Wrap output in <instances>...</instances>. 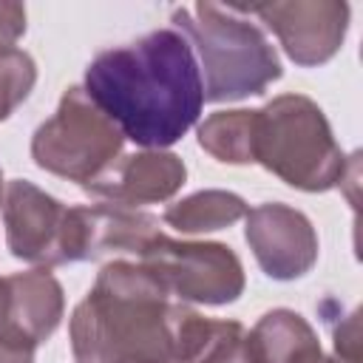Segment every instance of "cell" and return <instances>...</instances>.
Listing matches in <instances>:
<instances>
[{"label": "cell", "mask_w": 363, "mask_h": 363, "mask_svg": "<svg viewBox=\"0 0 363 363\" xmlns=\"http://www.w3.org/2000/svg\"><path fill=\"white\" fill-rule=\"evenodd\" d=\"M26 34V9L20 3L0 0V51L14 48V43Z\"/></svg>", "instance_id": "obj_19"}, {"label": "cell", "mask_w": 363, "mask_h": 363, "mask_svg": "<svg viewBox=\"0 0 363 363\" xmlns=\"http://www.w3.org/2000/svg\"><path fill=\"white\" fill-rule=\"evenodd\" d=\"M201 318L139 261H111L71 312V352L77 363H187Z\"/></svg>", "instance_id": "obj_2"}, {"label": "cell", "mask_w": 363, "mask_h": 363, "mask_svg": "<svg viewBox=\"0 0 363 363\" xmlns=\"http://www.w3.org/2000/svg\"><path fill=\"white\" fill-rule=\"evenodd\" d=\"M335 357L346 363H360V312L357 309L335 326Z\"/></svg>", "instance_id": "obj_18"}, {"label": "cell", "mask_w": 363, "mask_h": 363, "mask_svg": "<svg viewBox=\"0 0 363 363\" xmlns=\"http://www.w3.org/2000/svg\"><path fill=\"white\" fill-rule=\"evenodd\" d=\"M3 193H6V187H3V170H0V204H3Z\"/></svg>", "instance_id": "obj_21"}, {"label": "cell", "mask_w": 363, "mask_h": 363, "mask_svg": "<svg viewBox=\"0 0 363 363\" xmlns=\"http://www.w3.org/2000/svg\"><path fill=\"white\" fill-rule=\"evenodd\" d=\"M122 130L102 113L85 88L71 85L54 116L34 130L31 159L40 170L85 187L122 153Z\"/></svg>", "instance_id": "obj_5"}, {"label": "cell", "mask_w": 363, "mask_h": 363, "mask_svg": "<svg viewBox=\"0 0 363 363\" xmlns=\"http://www.w3.org/2000/svg\"><path fill=\"white\" fill-rule=\"evenodd\" d=\"M176 31H182L199 54L204 102H238L264 94L281 79V60L261 26L250 23L241 6L196 3L170 11Z\"/></svg>", "instance_id": "obj_3"}, {"label": "cell", "mask_w": 363, "mask_h": 363, "mask_svg": "<svg viewBox=\"0 0 363 363\" xmlns=\"http://www.w3.org/2000/svg\"><path fill=\"white\" fill-rule=\"evenodd\" d=\"M65 312L60 281L48 269H28L0 278V332L31 346L48 340Z\"/></svg>", "instance_id": "obj_11"}, {"label": "cell", "mask_w": 363, "mask_h": 363, "mask_svg": "<svg viewBox=\"0 0 363 363\" xmlns=\"http://www.w3.org/2000/svg\"><path fill=\"white\" fill-rule=\"evenodd\" d=\"M187 363H255L247 349V329L238 320L204 318Z\"/></svg>", "instance_id": "obj_16"}, {"label": "cell", "mask_w": 363, "mask_h": 363, "mask_svg": "<svg viewBox=\"0 0 363 363\" xmlns=\"http://www.w3.org/2000/svg\"><path fill=\"white\" fill-rule=\"evenodd\" d=\"M187 179L184 162L170 150H136L116 156L99 176L85 184V193L111 204H156L173 199Z\"/></svg>", "instance_id": "obj_10"}, {"label": "cell", "mask_w": 363, "mask_h": 363, "mask_svg": "<svg viewBox=\"0 0 363 363\" xmlns=\"http://www.w3.org/2000/svg\"><path fill=\"white\" fill-rule=\"evenodd\" d=\"M244 238L258 267L275 281H295L318 261V233L312 221L281 201H264L244 216Z\"/></svg>", "instance_id": "obj_9"}, {"label": "cell", "mask_w": 363, "mask_h": 363, "mask_svg": "<svg viewBox=\"0 0 363 363\" xmlns=\"http://www.w3.org/2000/svg\"><path fill=\"white\" fill-rule=\"evenodd\" d=\"M247 349L255 363H323V349L303 315L295 309H269L247 332Z\"/></svg>", "instance_id": "obj_13"}, {"label": "cell", "mask_w": 363, "mask_h": 363, "mask_svg": "<svg viewBox=\"0 0 363 363\" xmlns=\"http://www.w3.org/2000/svg\"><path fill=\"white\" fill-rule=\"evenodd\" d=\"M199 145L218 162L252 164V111H216L199 125Z\"/></svg>", "instance_id": "obj_15"}, {"label": "cell", "mask_w": 363, "mask_h": 363, "mask_svg": "<svg viewBox=\"0 0 363 363\" xmlns=\"http://www.w3.org/2000/svg\"><path fill=\"white\" fill-rule=\"evenodd\" d=\"M6 244L14 258L40 269L74 264V207L48 196L26 179H14L3 193Z\"/></svg>", "instance_id": "obj_7"}, {"label": "cell", "mask_w": 363, "mask_h": 363, "mask_svg": "<svg viewBox=\"0 0 363 363\" xmlns=\"http://www.w3.org/2000/svg\"><path fill=\"white\" fill-rule=\"evenodd\" d=\"M323 363H346V360H337V357H329V360H323Z\"/></svg>", "instance_id": "obj_22"}, {"label": "cell", "mask_w": 363, "mask_h": 363, "mask_svg": "<svg viewBox=\"0 0 363 363\" xmlns=\"http://www.w3.org/2000/svg\"><path fill=\"white\" fill-rule=\"evenodd\" d=\"M252 164L303 193H326L346 173L326 113L303 94H281L252 111Z\"/></svg>", "instance_id": "obj_4"}, {"label": "cell", "mask_w": 363, "mask_h": 363, "mask_svg": "<svg viewBox=\"0 0 363 363\" xmlns=\"http://www.w3.org/2000/svg\"><path fill=\"white\" fill-rule=\"evenodd\" d=\"M37 65L23 48L0 51V122L9 119L34 91Z\"/></svg>", "instance_id": "obj_17"}, {"label": "cell", "mask_w": 363, "mask_h": 363, "mask_svg": "<svg viewBox=\"0 0 363 363\" xmlns=\"http://www.w3.org/2000/svg\"><path fill=\"white\" fill-rule=\"evenodd\" d=\"M244 14H255L284 45L295 65L312 68L329 62L349 28V6L343 0H289L241 6Z\"/></svg>", "instance_id": "obj_8"}, {"label": "cell", "mask_w": 363, "mask_h": 363, "mask_svg": "<svg viewBox=\"0 0 363 363\" xmlns=\"http://www.w3.org/2000/svg\"><path fill=\"white\" fill-rule=\"evenodd\" d=\"M247 201L230 190H199L164 210V221L179 233H213L224 230L247 216Z\"/></svg>", "instance_id": "obj_14"}, {"label": "cell", "mask_w": 363, "mask_h": 363, "mask_svg": "<svg viewBox=\"0 0 363 363\" xmlns=\"http://www.w3.org/2000/svg\"><path fill=\"white\" fill-rule=\"evenodd\" d=\"M34 352H37V346H31L9 332H0V363H34Z\"/></svg>", "instance_id": "obj_20"}, {"label": "cell", "mask_w": 363, "mask_h": 363, "mask_svg": "<svg viewBox=\"0 0 363 363\" xmlns=\"http://www.w3.org/2000/svg\"><path fill=\"white\" fill-rule=\"evenodd\" d=\"M162 233L159 218L125 204H79L74 207V252L77 261H96L108 252L139 255L145 244Z\"/></svg>", "instance_id": "obj_12"}, {"label": "cell", "mask_w": 363, "mask_h": 363, "mask_svg": "<svg viewBox=\"0 0 363 363\" xmlns=\"http://www.w3.org/2000/svg\"><path fill=\"white\" fill-rule=\"evenodd\" d=\"M136 258L179 303L224 306L244 292L241 258L221 241H176L156 233Z\"/></svg>", "instance_id": "obj_6"}, {"label": "cell", "mask_w": 363, "mask_h": 363, "mask_svg": "<svg viewBox=\"0 0 363 363\" xmlns=\"http://www.w3.org/2000/svg\"><path fill=\"white\" fill-rule=\"evenodd\" d=\"M82 88L122 136L145 150L176 145L204 108L196 54L176 28L99 51L85 68Z\"/></svg>", "instance_id": "obj_1"}]
</instances>
